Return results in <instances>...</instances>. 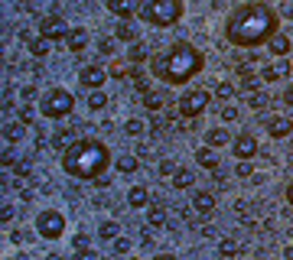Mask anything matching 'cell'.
<instances>
[{
  "instance_id": "cell-25",
  "label": "cell",
  "mask_w": 293,
  "mask_h": 260,
  "mask_svg": "<svg viewBox=\"0 0 293 260\" xmlns=\"http://www.w3.org/2000/svg\"><path fill=\"white\" fill-rule=\"evenodd\" d=\"M72 133L75 130H59L56 137H52V147H56V150H69V147H72Z\"/></svg>"
},
{
  "instance_id": "cell-33",
  "label": "cell",
  "mask_w": 293,
  "mask_h": 260,
  "mask_svg": "<svg viewBox=\"0 0 293 260\" xmlns=\"http://www.w3.org/2000/svg\"><path fill=\"white\" fill-rule=\"evenodd\" d=\"M104 104H108V98H104L101 91H88V107H92V111H101Z\"/></svg>"
},
{
  "instance_id": "cell-26",
  "label": "cell",
  "mask_w": 293,
  "mask_h": 260,
  "mask_svg": "<svg viewBox=\"0 0 293 260\" xmlns=\"http://www.w3.org/2000/svg\"><path fill=\"white\" fill-rule=\"evenodd\" d=\"M121 234V228H118V221H104L101 228H98V238H104V241H114Z\"/></svg>"
},
{
  "instance_id": "cell-1",
  "label": "cell",
  "mask_w": 293,
  "mask_h": 260,
  "mask_svg": "<svg viewBox=\"0 0 293 260\" xmlns=\"http://www.w3.org/2000/svg\"><path fill=\"white\" fill-rule=\"evenodd\" d=\"M277 13L267 4H241L238 10H232L225 23V36L232 46L241 49H254L261 42H271V36H277Z\"/></svg>"
},
{
  "instance_id": "cell-13",
  "label": "cell",
  "mask_w": 293,
  "mask_h": 260,
  "mask_svg": "<svg viewBox=\"0 0 293 260\" xmlns=\"http://www.w3.org/2000/svg\"><path fill=\"white\" fill-rule=\"evenodd\" d=\"M287 75H290V62L280 59V62H271V65L264 68L261 78H264V82H280V78H287Z\"/></svg>"
},
{
  "instance_id": "cell-12",
  "label": "cell",
  "mask_w": 293,
  "mask_h": 260,
  "mask_svg": "<svg viewBox=\"0 0 293 260\" xmlns=\"http://www.w3.org/2000/svg\"><path fill=\"white\" fill-rule=\"evenodd\" d=\"M267 133L274 140H283L293 133V121L290 117H267Z\"/></svg>"
},
{
  "instance_id": "cell-7",
  "label": "cell",
  "mask_w": 293,
  "mask_h": 260,
  "mask_svg": "<svg viewBox=\"0 0 293 260\" xmlns=\"http://www.w3.org/2000/svg\"><path fill=\"white\" fill-rule=\"evenodd\" d=\"M206 104H209V91H202V88H195V91H186V94L179 98V117H183V121L199 117V114L206 111Z\"/></svg>"
},
{
  "instance_id": "cell-48",
  "label": "cell",
  "mask_w": 293,
  "mask_h": 260,
  "mask_svg": "<svg viewBox=\"0 0 293 260\" xmlns=\"http://www.w3.org/2000/svg\"><path fill=\"white\" fill-rule=\"evenodd\" d=\"M153 260H176V257H173V254H156Z\"/></svg>"
},
{
  "instance_id": "cell-17",
  "label": "cell",
  "mask_w": 293,
  "mask_h": 260,
  "mask_svg": "<svg viewBox=\"0 0 293 260\" xmlns=\"http://www.w3.org/2000/svg\"><path fill=\"white\" fill-rule=\"evenodd\" d=\"M147 221H150L153 228H163L166 221H170V215H166L163 205H150V208H147Z\"/></svg>"
},
{
  "instance_id": "cell-2",
  "label": "cell",
  "mask_w": 293,
  "mask_h": 260,
  "mask_svg": "<svg viewBox=\"0 0 293 260\" xmlns=\"http://www.w3.org/2000/svg\"><path fill=\"white\" fill-rule=\"evenodd\" d=\"M202 65H206V56L192 42H173L170 49L153 56V75L163 85H186L202 72Z\"/></svg>"
},
{
  "instance_id": "cell-23",
  "label": "cell",
  "mask_w": 293,
  "mask_h": 260,
  "mask_svg": "<svg viewBox=\"0 0 293 260\" xmlns=\"http://www.w3.org/2000/svg\"><path fill=\"white\" fill-rule=\"evenodd\" d=\"M144 104H147V111H153V114H156V111H163L166 98H163V94H156V91H147V94H144Z\"/></svg>"
},
{
  "instance_id": "cell-43",
  "label": "cell",
  "mask_w": 293,
  "mask_h": 260,
  "mask_svg": "<svg viewBox=\"0 0 293 260\" xmlns=\"http://www.w3.org/2000/svg\"><path fill=\"white\" fill-rule=\"evenodd\" d=\"M98 49H101L104 56H111V52H114V39H101V42H98Z\"/></svg>"
},
{
  "instance_id": "cell-32",
  "label": "cell",
  "mask_w": 293,
  "mask_h": 260,
  "mask_svg": "<svg viewBox=\"0 0 293 260\" xmlns=\"http://www.w3.org/2000/svg\"><path fill=\"white\" fill-rule=\"evenodd\" d=\"M215 98H218V101H228V98H235V85H232V82H218Z\"/></svg>"
},
{
  "instance_id": "cell-37",
  "label": "cell",
  "mask_w": 293,
  "mask_h": 260,
  "mask_svg": "<svg viewBox=\"0 0 293 260\" xmlns=\"http://www.w3.org/2000/svg\"><path fill=\"white\" fill-rule=\"evenodd\" d=\"M238 176H241V179H251V176H254L251 159H241V163H238Z\"/></svg>"
},
{
  "instance_id": "cell-24",
  "label": "cell",
  "mask_w": 293,
  "mask_h": 260,
  "mask_svg": "<svg viewBox=\"0 0 293 260\" xmlns=\"http://www.w3.org/2000/svg\"><path fill=\"white\" fill-rule=\"evenodd\" d=\"M137 166H140L137 153H134V156H118V173H127V176H130V173H134Z\"/></svg>"
},
{
  "instance_id": "cell-14",
  "label": "cell",
  "mask_w": 293,
  "mask_h": 260,
  "mask_svg": "<svg viewBox=\"0 0 293 260\" xmlns=\"http://www.w3.org/2000/svg\"><path fill=\"white\" fill-rule=\"evenodd\" d=\"M192 208H195V215H212L215 211V195L212 192H195Z\"/></svg>"
},
{
  "instance_id": "cell-16",
  "label": "cell",
  "mask_w": 293,
  "mask_h": 260,
  "mask_svg": "<svg viewBox=\"0 0 293 260\" xmlns=\"http://www.w3.org/2000/svg\"><path fill=\"white\" fill-rule=\"evenodd\" d=\"M65 46H69V52H82V49L88 46V33L82 30V26H72V33H69Z\"/></svg>"
},
{
  "instance_id": "cell-34",
  "label": "cell",
  "mask_w": 293,
  "mask_h": 260,
  "mask_svg": "<svg viewBox=\"0 0 293 260\" xmlns=\"http://www.w3.org/2000/svg\"><path fill=\"white\" fill-rule=\"evenodd\" d=\"M147 127H144V121H127V124H124V133H127V137H140V133H144Z\"/></svg>"
},
{
  "instance_id": "cell-5",
  "label": "cell",
  "mask_w": 293,
  "mask_h": 260,
  "mask_svg": "<svg viewBox=\"0 0 293 260\" xmlns=\"http://www.w3.org/2000/svg\"><path fill=\"white\" fill-rule=\"evenodd\" d=\"M72 107H75V98H72V91H65V88H52L39 101L42 117H49V121H59V117H65V114H72Z\"/></svg>"
},
{
  "instance_id": "cell-27",
  "label": "cell",
  "mask_w": 293,
  "mask_h": 260,
  "mask_svg": "<svg viewBox=\"0 0 293 260\" xmlns=\"http://www.w3.org/2000/svg\"><path fill=\"white\" fill-rule=\"evenodd\" d=\"M118 39H124V42H137V26H130L127 20H124V23L118 26Z\"/></svg>"
},
{
  "instance_id": "cell-11",
  "label": "cell",
  "mask_w": 293,
  "mask_h": 260,
  "mask_svg": "<svg viewBox=\"0 0 293 260\" xmlns=\"http://www.w3.org/2000/svg\"><path fill=\"white\" fill-rule=\"evenodd\" d=\"M108 10L121 20H130L134 13H140V0H108Z\"/></svg>"
},
{
  "instance_id": "cell-22",
  "label": "cell",
  "mask_w": 293,
  "mask_h": 260,
  "mask_svg": "<svg viewBox=\"0 0 293 260\" xmlns=\"http://www.w3.org/2000/svg\"><path fill=\"white\" fill-rule=\"evenodd\" d=\"M218 254L225 257V260L238 257V241H235V238H221V244H218Z\"/></svg>"
},
{
  "instance_id": "cell-31",
  "label": "cell",
  "mask_w": 293,
  "mask_h": 260,
  "mask_svg": "<svg viewBox=\"0 0 293 260\" xmlns=\"http://www.w3.org/2000/svg\"><path fill=\"white\" fill-rule=\"evenodd\" d=\"M108 75H114V78H124V75H134V68H130L127 62H111Z\"/></svg>"
},
{
  "instance_id": "cell-10",
  "label": "cell",
  "mask_w": 293,
  "mask_h": 260,
  "mask_svg": "<svg viewBox=\"0 0 293 260\" xmlns=\"http://www.w3.org/2000/svg\"><path fill=\"white\" fill-rule=\"evenodd\" d=\"M235 156H238V159H251V156H257V140H254L247 130L235 137Z\"/></svg>"
},
{
  "instance_id": "cell-18",
  "label": "cell",
  "mask_w": 293,
  "mask_h": 260,
  "mask_svg": "<svg viewBox=\"0 0 293 260\" xmlns=\"http://www.w3.org/2000/svg\"><path fill=\"white\" fill-rule=\"evenodd\" d=\"M127 202H130V205H134V208H144V205L150 202V192L144 189V185H134V189H130V192H127Z\"/></svg>"
},
{
  "instance_id": "cell-9",
  "label": "cell",
  "mask_w": 293,
  "mask_h": 260,
  "mask_svg": "<svg viewBox=\"0 0 293 260\" xmlns=\"http://www.w3.org/2000/svg\"><path fill=\"white\" fill-rule=\"evenodd\" d=\"M78 82H82L88 91H101V85L108 82V72H104L101 65H85L82 72H78Z\"/></svg>"
},
{
  "instance_id": "cell-49",
  "label": "cell",
  "mask_w": 293,
  "mask_h": 260,
  "mask_svg": "<svg viewBox=\"0 0 293 260\" xmlns=\"http://www.w3.org/2000/svg\"><path fill=\"white\" fill-rule=\"evenodd\" d=\"M287 202H290V205H293V182H290V185H287Z\"/></svg>"
},
{
  "instance_id": "cell-47",
  "label": "cell",
  "mask_w": 293,
  "mask_h": 260,
  "mask_svg": "<svg viewBox=\"0 0 293 260\" xmlns=\"http://www.w3.org/2000/svg\"><path fill=\"white\" fill-rule=\"evenodd\" d=\"M10 218H13V205L4 202V221H10Z\"/></svg>"
},
{
  "instance_id": "cell-4",
  "label": "cell",
  "mask_w": 293,
  "mask_h": 260,
  "mask_svg": "<svg viewBox=\"0 0 293 260\" xmlns=\"http://www.w3.org/2000/svg\"><path fill=\"white\" fill-rule=\"evenodd\" d=\"M140 16L150 26H173L183 20V0H140Z\"/></svg>"
},
{
  "instance_id": "cell-19",
  "label": "cell",
  "mask_w": 293,
  "mask_h": 260,
  "mask_svg": "<svg viewBox=\"0 0 293 260\" xmlns=\"http://www.w3.org/2000/svg\"><path fill=\"white\" fill-rule=\"evenodd\" d=\"M267 46H271L274 56H287V52H290V39H287L283 33H277V36H271V42H267Z\"/></svg>"
},
{
  "instance_id": "cell-38",
  "label": "cell",
  "mask_w": 293,
  "mask_h": 260,
  "mask_svg": "<svg viewBox=\"0 0 293 260\" xmlns=\"http://www.w3.org/2000/svg\"><path fill=\"white\" fill-rule=\"evenodd\" d=\"M127 250H130L127 238H114V254H127Z\"/></svg>"
},
{
  "instance_id": "cell-44",
  "label": "cell",
  "mask_w": 293,
  "mask_h": 260,
  "mask_svg": "<svg viewBox=\"0 0 293 260\" xmlns=\"http://www.w3.org/2000/svg\"><path fill=\"white\" fill-rule=\"evenodd\" d=\"M221 117H225V121H235V117H238V107H232V104H228L225 111H221Z\"/></svg>"
},
{
  "instance_id": "cell-36",
  "label": "cell",
  "mask_w": 293,
  "mask_h": 260,
  "mask_svg": "<svg viewBox=\"0 0 293 260\" xmlns=\"http://www.w3.org/2000/svg\"><path fill=\"white\" fill-rule=\"evenodd\" d=\"M4 137L7 140H20L23 137V127H20V124H4Z\"/></svg>"
},
{
  "instance_id": "cell-39",
  "label": "cell",
  "mask_w": 293,
  "mask_h": 260,
  "mask_svg": "<svg viewBox=\"0 0 293 260\" xmlns=\"http://www.w3.org/2000/svg\"><path fill=\"white\" fill-rule=\"evenodd\" d=\"M33 117H36V111H33L30 104H23V107H20V121H23V124H30Z\"/></svg>"
},
{
  "instance_id": "cell-8",
  "label": "cell",
  "mask_w": 293,
  "mask_h": 260,
  "mask_svg": "<svg viewBox=\"0 0 293 260\" xmlns=\"http://www.w3.org/2000/svg\"><path fill=\"white\" fill-rule=\"evenodd\" d=\"M69 33H72V26H69L62 16H46V20L39 23V36L42 39H69Z\"/></svg>"
},
{
  "instance_id": "cell-40",
  "label": "cell",
  "mask_w": 293,
  "mask_h": 260,
  "mask_svg": "<svg viewBox=\"0 0 293 260\" xmlns=\"http://www.w3.org/2000/svg\"><path fill=\"white\" fill-rule=\"evenodd\" d=\"M160 173H163V176H173V173H176V163H173V159H163V163H160Z\"/></svg>"
},
{
  "instance_id": "cell-30",
  "label": "cell",
  "mask_w": 293,
  "mask_h": 260,
  "mask_svg": "<svg viewBox=\"0 0 293 260\" xmlns=\"http://www.w3.org/2000/svg\"><path fill=\"white\" fill-rule=\"evenodd\" d=\"M257 82H261V78H254L251 72H244V68H241V91H244V94L257 91Z\"/></svg>"
},
{
  "instance_id": "cell-21",
  "label": "cell",
  "mask_w": 293,
  "mask_h": 260,
  "mask_svg": "<svg viewBox=\"0 0 293 260\" xmlns=\"http://www.w3.org/2000/svg\"><path fill=\"white\" fill-rule=\"evenodd\" d=\"M192 182H195V176L189 173V169H176L173 173V189H189Z\"/></svg>"
},
{
  "instance_id": "cell-35",
  "label": "cell",
  "mask_w": 293,
  "mask_h": 260,
  "mask_svg": "<svg viewBox=\"0 0 293 260\" xmlns=\"http://www.w3.org/2000/svg\"><path fill=\"white\" fill-rule=\"evenodd\" d=\"M127 56H130V62H134V65H137V62H144V59H147V46H144V42H134Z\"/></svg>"
},
{
  "instance_id": "cell-29",
  "label": "cell",
  "mask_w": 293,
  "mask_h": 260,
  "mask_svg": "<svg viewBox=\"0 0 293 260\" xmlns=\"http://www.w3.org/2000/svg\"><path fill=\"white\" fill-rule=\"evenodd\" d=\"M30 52H33L36 59L49 56V39H42V36H39V39H33V42H30Z\"/></svg>"
},
{
  "instance_id": "cell-15",
  "label": "cell",
  "mask_w": 293,
  "mask_h": 260,
  "mask_svg": "<svg viewBox=\"0 0 293 260\" xmlns=\"http://www.w3.org/2000/svg\"><path fill=\"white\" fill-rule=\"evenodd\" d=\"M195 163L206 166V169H218V153H215V147H199V150H195Z\"/></svg>"
},
{
  "instance_id": "cell-41",
  "label": "cell",
  "mask_w": 293,
  "mask_h": 260,
  "mask_svg": "<svg viewBox=\"0 0 293 260\" xmlns=\"http://www.w3.org/2000/svg\"><path fill=\"white\" fill-rule=\"evenodd\" d=\"M88 244H92L88 234H75V250H88Z\"/></svg>"
},
{
  "instance_id": "cell-3",
  "label": "cell",
  "mask_w": 293,
  "mask_h": 260,
  "mask_svg": "<svg viewBox=\"0 0 293 260\" xmlns=\"http://www.w3.org/2000/svg\"><path fill=\"white\" fill-rule=\"evenodd\" d=\"M111 166V153L101 140H75L62 153V169L75 179H98Z\"/></svg>"
},
{
  "instance_id": "cell-6",
  "label": "cell",
  "mask_w": 293,
  "mask_h": 260,
  "mask_svg": "<svg viewBox=\"0 0 293 260\" xmlns=\"http://www.w3.org/2000/svg\"><path fill=\"white\" fill-rule=\"evenodd\" d=\"M36 231H39V238H49V241L62 238V234H65V218H62V211H56V208L39 211V218H36Z\"/></svg>"
},
{
  "instance_id": "cell-42",
  "label": "cell",
  "mask_w": 293,
  "mask_h": 260,
  "mask_svg": "<svg viewBox=\"0 0 293 260\" xmlns=\"http://www.w3.org/2000/svg\"><path fill=\"white\" fill-rule=\"evenodd\" d=\"M13 173L16 176H26V173H30V159H20V163L13 166Z\"/></svg>"
},
{
  "instance_id": "cell-20",
  "label": "cell",
  "mask_w": 293,
  "mask_h": 260,
  "mask_svg": "<svg viewBox=\"0 0 293 260\" xmlns=\"http://www.w3.org/2000/svg\"><path fill=\"white\" fill-rule=\"evenodd\" d=\"M206 140H209V147H215V150H218V147H225V143L232 140V133L221 130V127H215V130H209V133H206Z\"/></svg>"
},
{
  "instance_id": "cell-46",
  "label": "cell",
  "mask_w": 293,
  "mask_h": 260,
  "mask_svg": "<svg viewBox=\"0 0 293 260\" xmlns=\"http://www.w3.org/2000/svg\"><path fill=\"white\" fill-rule=\"evenodd\" d=\"M283 101H287V104H290V107H293V82H290V85H287V91H283Z\"/></svg>"
},
{
  "instance_id": "cell-45",
  "label": "cell",
  "mask_w": 293,
  "mask_h": 260,
  "mask_svg": "<svg viewBox=\"0 0 293 260\" xmlns=\"http://www.w3.org/2000/svg\"><path fill=\"white\" fill-rule=\"evenodd\" d=\"M75 260H98V257L92 254V250H78V254H75Z\"/></svg>"
},
{
  "instance_id": "cell-28",
  "label": "cell",
  "mask_w": 293,
  "mask_h": 260,
  "mask_svg": "<svg viewBox=\"0 0 293 260\" xmlns=\"http://www.w3.org/2000/svg\"><path fill=\"white\" fill-rule=\"evenodd\" d=\"M247 98V107H254V111H264L271 101H267V94H261V91H251V94H244Z\"/></svg>"
}]
</instances>
